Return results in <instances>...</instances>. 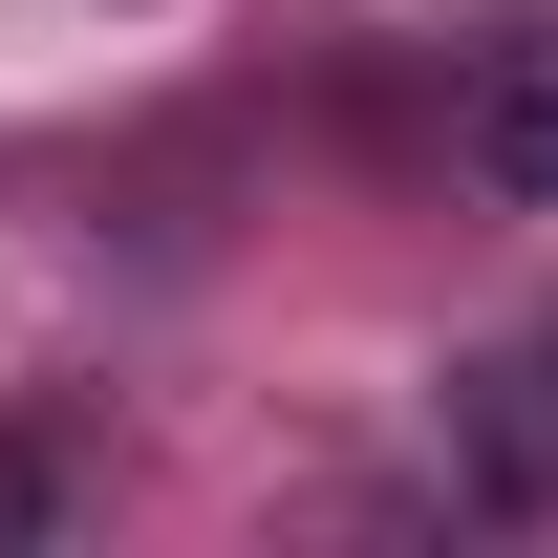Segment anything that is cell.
I'll use <instances>...</instances> for the list:
<instances>
[{"mask_svg":"<svg viewBox=\"0 0 558 558\" xmlns=\"http://www.w3.org/2000/svg\"><path fill=\"white\" fill-rule=\"evenodd\" d=\"M65 537V451H44V429H0V558H44Z\"/></svg>","mask_w":558,"mask_h":558,"instance_id":"cell-3","label":"cell"},{"mask_svg":"<svg viewBox=\"0 0 558 558\" xmlns=\"http://www.w3.org/2000/svg\"><path fill=\"white\" fill-rule=\"evenodd\" d=\"M451 494H473V515H558V323H515V344L451 387Z\"/></svg>","mask_w":558,"mask_h":558,"instance_id":"cell-1","label":"cell"},{"mask_svg":"<svg viewBox=\"0 0 558 558\" xmlns=\"http://www.w3.org/2000/svg\"><path fill=\"white\" fill-rule=\"evenodd\" d=\"M473 194H515V215H558V44H515V65L473 86Z\"/></svg>","mask_w":558,"mask_h":558,"instance_id":"cell-2","label":"cell"}]
</instances>
